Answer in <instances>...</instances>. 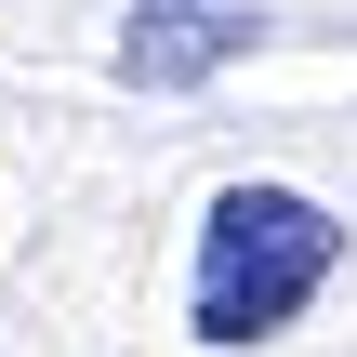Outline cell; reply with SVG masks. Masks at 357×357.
<instances>
[{"mask_svg":"<svg viewBox=\"0 0 357 357\" xmlns=\"http://www.w3.org/2000/svg\"><path fill=\"white\" fill-rule=\"evenodd\" d=\"M344 278V212L318 185H278V172H238L199 199V238H185V331L199 344H278L318 291Z\"/></svg>","mask_w":357,"mask_h":357,"instance_id":"1","label":"cell"},{"mask_svg":"<svg viewBox=\"0 0 357 357\" xmlns=\"http://www.w3.org/2000/svg\"><path fill=\"white\" fill-rule=\"evenodd\" d=\"M252 40H265V13H252V0H146V13L119 26V53H106V66H119L132 93H199V79H225Z\"/></svg>","mask_w":357,"mask_h":357,"instance_id":"2","label":"cell"}]
</instances>
